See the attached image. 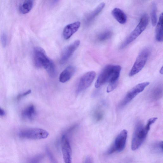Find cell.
I'll return each instance as SVG.
<instances>
[{"instance_id": "cell-13", "label": "cell", "mask_w": 163, "mask_h": 163, "mask_svg": "<svg viewBox=\"0 0 163 163\" xmlns=\"http://www.w3.org/2000/svg\"><path fill=\"white\" fill-rule=\"evenodd\" d=\"M75 67L73 66L69 65L67 67L60 75V82L65 83L69 81L75 74Z\"/></svg>"}, {"instance_id": "cell-11", "label": "cell", "mask_w": 163, "mask_h": 163, "mask_svg": "<svg viewBox=\"0 0 163 163\" xmlns=\"http://www.w3.org/2000/svg\"><path fill=\"white\" fill-rule=\"evenodd\" d=\"M80 44V41L76 40L63 50L60 60V63L64 64L70 58Z\"/></svg>"}, {"instance_id": "cell-8", "label": "cell", "mask_w": 163, "mask_h": 163, "mask_svg": "<svg viewBox=\"0 0 163 163\" xmlns=\"http://www.w3.org/2000/svg\"><path fill=\"white\" fill-rule=\"evenodd\" d=\"M149 84V82H143L137 85L131 89L125 97L121 101L119 105L120 108H122L128 104L136 96L142 92Z\"/></svg>"}, {"instance_id": "cell-1", "label": "cell", "mask_w": 163, "mask_h": 163, "mask_svg": "<svg viewBox=\"0 0 163 163\" xmlns=\"http://www.w3.org/2000/svg\"><path fill=\"white\" fill-rule=\"evenodd\" d=\"M157 118H151L148 121L146 126L140 121H137L133 134L131 148L133 151L138 149L144 142L152 124L157 120Z\"/></svg>"}, {"instance_id": "cell-25", "label": "cell", "mask_w": 163, "mask_h": 163, "mask_svg": "<svg viewBox=\"0 0 163 163\" xmlns=\"http://www.w3.org/2000/svg\"><path fill=\"white\" fill-rule=\"evenodd\" d=\"M1 41L2 45L3 47H5L7 45V36L6 34L3 33L1 36Z\"/></svg>"}, {"instance_id": "cell-17", "label": "cell", "mask_w": 163, "mask_h": 163, "mask_svg": "<svg viewBox=\"0 0 163 163\" xmlns=\"http://www.w3.org/2000/svg\"><path fill=\"white\" fill-rule=\"evenodd\" d=\"M162 21L163 14L162 13L160 17L156 31V39L159 42H162L163 40Z\"/></svg>"}, {"instance_id": "cell-12", "label": "cell", "mask_w": 163, "mask_h": 163, "mask_svg": "<svg viewBox=\"0 0 163 163\" xmlns=\"http://www.w3.org/2000/svg\"><path fill=\"white\" fill-rule=\"evenodd\" d=\"M80 25V22L76 21L67 25L64 29L63 32L64 39L65 40L69 39L73 34L78 31Z\"/></svg>"}, {"instance_id": "cell-3", "label": "cell", "mask_w": 163, "mask_h": 163, "mask_svg": "<svg viewBox=\"0 0 163 163\" xmlns=\"http://www.w3.org/2000/svg\"><path fill=\"white\" fill-rule=\"evenodd\" d=\"M149 23L147 15H143L137 26L124 40L120 46L121 49H123L135 40L145 29Z\"/></svg>"}, {"instance_id": "cell-28", "label": "cell", "mask_w": 163, "mask_h": 163, "mask_svg": "<svg viewBox=\"0 0 163 163\" xmlns=\"http://www.w3.org/2000/svg\"><path fill=\"white\" fill-rule=\"evenodd\" d=\"M46 151L47 154L48 156L49 157L50 160L51 161H52V162L53 161V162L55 161V160H54V159L53 157V155H52V153H51L50 152V151L47 148L46 149Z\"/></svg>"}, {"instance_id": "cell-16", "label": "cell", "mask_w": 163, "mask_h": 163, "mask_svg": "<svg viewBox=\"0 0 163 163\" xmlns=\"http://www.w3.org/2000/svg\"><path fill=\"white\" fill-rule=\"evenodd\" d=\"M163 94L162 86L159 85L153 88L149 94V97L152 101H156L161 98Z\"/></svg>"}, {"instance_id": "cell-9", "label": "cell", "mask_w": 163, "mask_h": 163, "mask_svg": "<svg viewBox=\"0 0 163 163\" xmlns=\"http://www.w3.org/2000/svg\"><path fill=\"white\" fill-rule=\"evenodd\" d=\"M96 75L94 71L89 72L83 75L78 83L76 91L77 94L80 93L88 88L94 81Z\"/></svg>"}, {"instance_id": "cell-29", "label": "cell", "mask_w": 163, "mask_h": 163, "mask_svg": "<svg viewBox=\"0 0 163 163\" xmlns=\"http://www.w3.org/2000/svg\"><path fill=\"white\" fill-rule=\"evenodd\" d=\"M93 162L92 159L90 156H88L85 158V163H92Z\"/></svg>"}, {"instance_id": "cell-27", "label": "cell", "mask_w": 163, "mask_h": 163, "mask_svg": "<svg viewBox=\"0 0 163 163\" xmlns=\"http://www.w3.org/2000/svg\"><path fill=\"white\" fill-rule=\"evenodd\" d=\"M31 92V90H30H30H28L26 92H24L23 94L19 95L18 96L17 99H18V100H20V99H21V98L25 97V96H26L30 94Z\"/></svg>"}, {"instance_id": "cell-5", "label": "cell", "mask_w": 163, "mask_h": 163, "mask_svg": "<svg viewBox=\"0 0 163 163\" xmlns=\"http://www.w3.org/2000/svg\"><path fill=\"white\" fill-rule=\"evenodd\" d=\"M49 135L46 130L39 128L25 129L19 133V135L21 138L31 140L46 139Z\"/></svg>"}, {"instance_id": "cell-4", "label": "cell", "mask_w": 163, "mask_h": 163, "mask_svg": "<svg viewBox=\"0 0 163 163\" xmlns=\"http://www.w3.org/2000/svg\"><path fill=\"white\" fill-rule=\"evenodd\" d=\"M33 55L34 65L37 68L43 67L47 70L54 63L47 56L45 51L41 47L34 48Z\"/></svg>"}, {"instance_id": "cell-31", "label": "cell", "mask_w": 163, "mask_h": 163, "mask_svg": "<svg viewBox=\"0 0 163 163\" xmlns=\"http://www.w3.org/2000/svg\"><path fill=\"white\" fill-rule=\"evenodd\" d=\"M163 67H162V68H161V69H160V73H161V74H163Z\"/></svg>"}, {"instance_id": "cell-23", "label": "cell", "mask_w": 163, "mask_h": 163, "mask_svg": "<svg viewBox=\"0 0 163 163\" xmlns=\"http://www.w3.org/2000/svg\"><path fill=\"white\" fill-rule=\"evenodd\" d=\"M152 24L153 26H155L157 24V7L156 5L154 3L152 5L151 13Z\"/></svg>"}, {"instance_id": "cell-14", "label": "cell", "mask_w": 163, "mask_h": 163, "mask_svg": "<svg viewBox=\"0 0 163 163\" xmlns=\"http://www.w3.org/2000/svg\"><path fill=\"white\" fill-rule=\"evenodd\" d=\"M36 114V108L34 105H30L22 111L21 116L25 120H34Z\"/></svg>"}, {"instance_id": "cell-20", "label": "cell", "mask_w": 163, "mask_h": 163, "mask_svg": "<svg viewBox=\"0 0 163 163\" xmlns=\"http://www.w3.org/2000/svg\"><path fill=\"white\" fill-rule=\"evenodd\" d=\"M104 116V111L100 107L96 109L93 114L94 119L97 122H100L103 120Z\"/></svg>"}, {"instance_id": "cell-19", "label": "cell", "mask_w": 163, "mask_h": 163, "mask_svg": "<svg viewBox=\"0 0 163 163\" xmlns=\"http://www.w3.org/2000/svg\"><path fill=\"white\" fill-rule=\"evenodd\" d=\"M34 4L33 0H26L20 7V11L21 14H25L28 13L32 8Z\"/></svg>"}, {"instance_id": "cell-26", "label": "cell", "mask_w": 163, "mask_h": 163, "mask_svg": "<svg viewBox=\"0 0 163 163\" xmlns=\"http://www.w3.org/2000/svg\"><path fill=\"white\" fill-rule=\"evenodd\" d=\"M43 158V156L41 155H38L35 156L33 158H32L30 160V162L31 163H37L39 162Z\"/></svg>"}, {"instance_id": "cell-15", "label": "cell", "mask_w": 163, "mask_h": 163, "mask_svg": "<svg viewBox=\"0 0 163 163\" xmlns=\"http://www.w3.org/2000/svg\"><path fill=\"white\" fill-rule=\"evenodd\" d=\"M112 14L117 21L121 24L126 23L127 17L124 12L121 9L117 8H114L111 12Z\"/></svg>"}, {"instance_id": "cell-10", "label": "cell", "mask_w": 163, "mask_h": 163, "mask_svg": "<svg viewBox=\"0 0 163 163\" xmlns=\"http://www.w3.org/2000/svg\"><path fill=\"white\" fill-rule=\"evenodd\" d=\"M61 148L63 159L66 163L72 161V150L67 137L64 135L61 140Z\"/></svg>"}, {"instance_id": "cell-24", "label": "cell", "mask_w": 163, "mask_h": 163, "mask_svg": "<svg viewBox=\"0 0 163 163\" xmlns=\"http://www.w3.org/2000/svg\"><path fill=\"white\" fill-rule=\"evenodd\" d=\"M118 84V82L109 84L107 88V92L109 93L114 90L117 88Z\"/></svg>"}, {"instance_id": "cell-30", "label": "cell", "mask_w": 163, "mask_h": 163, "mask_svg": "<svg viewBox=\"0 0 163 163\" xmlns=\"http://www.w3.org/2000/svg\"><path fill=\"white\" fill-rule=\"evenodd\" d=\"M5 111H4L1 108H0V116H3L5 115Z\"/></svg>"}, {"instance_id": "cell-7", "label": "cell", "mask_w": 163, "mask_h": 163, "mask_svg": "<svg viewBox=\"0 0 163 163\" xmlns=\"http://www.w3.org/2000/svg\"><path fill=\"white\" fill-rule=\"evenodd\" d=\"M127 137V131L126 129L122 130L115 139L112 145L107 152L108 155L115 152H120L125 148Z\"/></svg>"}, {"instance_id": "cell-21", "label": "cell", "mask_w": 163, "mask_h": 163, "mask_svg": "<svg viewBox=\"0 0 163 163\" xmlns=\"http://www.w3.org/2000/svg\"><path fill=\"white\" fill-rule=\"evenodd\" d=\"M163 142H158L153 143L151 146V151L155 154H162Z\"/></svg>"}, {"instance_id": "cell-2", "label": "cell", "mask_w": 163, "mask_h": 163, "mask_svg": "<svg viewBox=\"0 0 163 163\" xmlns=\"http://www.w3.org/2000/svg\"><path fill=\"white\" fill-rule=\"evenodd\" d=\"M121 67L120 65H108L103 70L95 84L96 88H100L108 83L118 82Z\"/></svg>"}, {"instance_id": "cell-32", "label": "cell", "mask_w": 163, "mask_h": 163, "mask_svg": "<svg viewBox=\"0 0 163 163\" xmlns=\"http://www.w3.org/2000/svg\"><path fill=\"white\" fill-rule=\"evenodd\" d=\"M54 1H58V0H54Z\"/></svg>"}, {"instance_id": "cell-6", "label": "cell", "mask_w": 163, "mask_h": 163, "mask_svg": "<svg viewBox=\"0 0 163 163\" xmlns=\"http://www.w3.org/2000/svg\"><path fill=\"white\" fill-rule=\"evenodd\" d=\"M151 52V50L148 48H146L140 53L129 72V75L130 77L136 75L143 69L147 61Z\"/></svg>"}, {"instance_id": "cell-22", "label": "cell", "mask_w": 163, "mask_h": 163, "mask_svg": "<svg viewBox=\"0 0 163 163\" xmlns=\"http://www.w3.org/2000/svg\"><path fill=\"white\" fill-rule=\"evenodd\" d=\"M112 36V33L111 31H106L99 34L98 39L99 41H104L109 39Z\"/></svg>"}, {"instance_id": "cell-18", "label": "cell", "mask_w": 163, "mask_h": 163, "mask_svg": "<svg viewBox=\"0 0 163 163\" xmlns=\"http://www.w3.org/2000/svg\"><path fill=\"white\" fill-rule=\"evenodd\" d=\"M105 4L104 3H102L87 16L86 18V21L87 22H91L100 14L105 7Z\"/></svg>"}]
</instances>
